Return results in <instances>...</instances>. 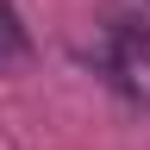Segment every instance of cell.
<instances>
[{
    "label": "cell",
    "mask_w": 150,
    "mask_h": 150,
    "mask_svg": "<svg viewBox=\"0 0 150 150\" xmlns=\"http://www.w3.org/2000/svg\"><path fill=\"white\" fill-rule=\"evenodd\" d=\"M0 50H6V56H25V31H19V19H13L6 0H0Z\"/></svg>",
    "instance_id": "obj_1"
}]
</instances>
